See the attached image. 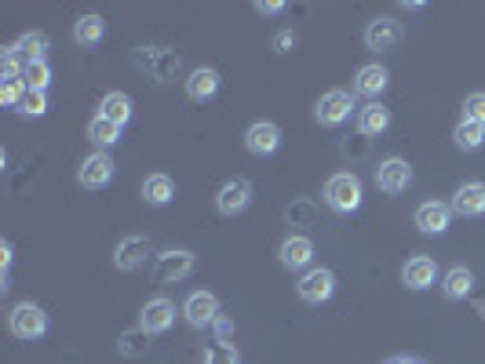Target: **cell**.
Masks as SVG:
<instances>
[{
  "mask_svg": "<svg viewBox=\"0 0 485 364\" xmlns=\"http://www.w3.org/2000/svg\"><path fill=\"white\" fill-rule=\"evenodd\" d=\"M361 179L354 172H336L329 182H325V204L336 212V215H351L361 208Z\"/></svg>",
  "mask_w": 485,
  "mask_h": 364,
  "instance_id": "6da1fadb",
  "label": "cell"
},
{
  "mask_svg": "<svg viewBox=\"0 0 485 364\" xmlns=\"http://www.w3.org/2000/svg\"><path fill=\"white\" fill-rule=\"evenodd\" d=\"M8 324H12V335L30 342V339H41L48 331V313L37 306V302H19L12 313H8Z\"/></svg>",
  "mask_w": 485,
  "mask_h": 364,
  "instance_id": "7a4b0ae2",
  "label": "cell"
},
{
  "mask_svg": "<svg viewBox=\"0 0 485 364\" xmlns=\"http://www.w3.org/2000/svg\"><path fill=\"white\" fill-rule=\"evenodd\" d=\"M351 110H358V106H354V99H351V92L332 88V92H325V95L318 99L314 117H318L325 128H340L343 121H351Z\"/></svg>",
  "mask_w": 485,
  "mask_h": 364,
  "instance_id": "3957f363",
  "label": "cell"
},
{
  "mask_svg": "<svg viewBox=\"0 0 485 364\" xmlns=\"http://www.w3.org/2000/svg\"><path fill=\"white\" fill-rule=\"evenodd\" d=\"M193 266H197L193 251H186V248H172V251H161V255H157V262H153V277H157L161 284L186 280V277L193 273Z\"/></svg>",
  "mask_w": 485,
  "mask_h": 364,
  "instance_id": "277c9868",
  "label": "cell"
},
{
  "mask_svg": "<svg viewBox=\"0 0 485 364\" xmlns=\"http://www.w3.org/2000/svg\"><path fill=\"white\" fill-rule=\"evenodd\" d=\"M296 291H300V299H303V302L322 306V302H325V299H332V291H336V273H332V270H325V266H314V270H307V273L300 277Z\"/></svg>",
  "mask_w": 485,
  "mask_h": 364,
  "instance_id": "5b68a950",
  "label": "cell"
},
{
  "mask_svg": "<svg viewBox=\"0 0 485 364\" xmlns=\"http://www.w3.org/2000/svg\"><path fill=\"white\" fill-rule=\"evenodd\" d=\"M252 204V182L249 179H230V182H223L219 186V193H215V208H219V215H241Z\"/></svg>",
  "mask_w": 485,
  "mask_h": 364,
  "instance_id": "8992f818",
  "label": "cell"
},
{
  "mask_svg": "<svg viewBox=\"0 0 485 364\" xmlns=\"http://www.w3.org/2000/svg\"><path fill=\"white\" fill-rule=\"evenodd\" d=\"M110 179H114V157L106 150L88 153L81 161V168H77V182L84 190H103V186H110Z\"/></svg>",
  "mask_w": 485,
  "mask_h": 364,
  "instance_id": "52a82bcc",
  "label": "cell"
},
{
  "mask_svg": "<svg viewBox=\"0 0 485 364\" xmlns=\"http://www.w3.org/2000/svg\"><path fill=\"white\" fill-rule=\"evenodd\" d=\"M376 186H380L383 193H391V197L405 193V190L412 186V168H409V161H401V157L380 161V168H376Z\"/></svg>",
  "mask_w": 485,
  "mask_h": 364,
  "instance_id": "ba28073f",
  "label": "cell"
},
{
  "mask_svg": "<svg viewBox=\"0 0 485 364\" xmlns=\"http://www.w3.org/2000/svg\"><path fill=\"white\" fill-rule=\"evenodd\" d=\"M183 317L190 328H212L219 320V299L212 291H190L183 302Z\"/></svg>",
  "mask_w": 485,
  "mask_h": 364,
  "instance_id": "9c48e42d",
  "label": "cell"
},
{
  "mask_svg": "<svg viewBox=\"0 0 485 364\" xmlns=\"http://www.w3.org/2000/svg\"><path fill=\"white\" fill-rule=\"evenodd\" d=\"M401 44V23L391 15H380L365 26V48L369 52H394Z\"/></svg>",
  "mask_w": 485,
  "mask_h": 364,
  "instance_id": "30bf717a",
  "label": "cell"
},
{
  "mask_svg": "<svg viewBox=\"0 0 485 364\" xmlns=\"http://www.w3.org/2000/svg\"><path fill=\"white\" fill-rule=\"evenodd\" d=\"M245 146H249L252 157H271V153L282 150V128L274 121H256L245 132Z\"/></svg>",
  "mask_w": 485,
  "mask_h": 364,
  "instance_id": "8fae6325",
  "label": "cell"
},
{
  "mask_svg": "<svg viewBox=\"0 0 485 364\" xmlns=\"http://www.w3.org/2000/svg\"><path fill=\"white\" fill-rule=\"evenodd\" d=\"M135 66L146 70L153 81H168L179 70V55L175 52H164V48H139L135 52Z\"/></svg>",
  "mask_w": 485,
  "mask_h": 364,
  "instance_id": "7c38bea8",
  "label": "cell"
},
{
  "mask_svg": "<svg viewBox=\"0 0 485 364\" xmlns=\"http://www.w3.org/2000/svg\"><path fill=\"white\" fill-rule=\"evenodd\" d=\"M172 324H175V302H172V299H150V302L143 306L139 328H143L146 335H164Z\"/></svg>",
  "mask_w": 485,
  "mask_h": 364,
  "instance_id": "4fadbf2b",
  "label": "cell"
},
{
  "mask_svg": "<svg viewBox=\"0 0 485 364\" xmlns=\"http://www.w3.org/2000/svg\"><path fill=\"white\" fill-rule=\"evenodd\" d=\"M449 208H452V215H463V219L485 215V182H463V186H456Z\"/></svg>",
  "mask_w": 485,
  "mask_h": 364,
  "instance_id": "5bb4252c",
  "label": "cell"
},
{
  "mask_svg": "<svg viewBox=\"0 0 485 364\" xmlns=\"http://www.w3.org/2000/svg\"><path fill=\"white\" fill-rule=\"evenodd\" d=\"M449 222H452V208L441 204V201H423V204L416 208V226H420V233H427V237H441V233L449 230Z\"/></svg>",
  "mask_w": 485,
  "mask_h": 364,
  "instance_id": "9a60e30c",
  "label": "cell"
},
{
  "mask_svg": "<svg viewBox=\"0 0 485 364\" xmlns=\"http://www.w3.org/2000/svg\"><path fill=\"white\" fill-rule=\"evenodd\" d=\"M387 84H391V74H387L380 63L361 66V70H358V77H354V92H358V95H365L369 103H380V95L387 92Z\"/></svg>",
  "mask_w": 485,
  "mask_h": 364,
  "instance_id": "2e32d148",
  "label": "cell"
},
{
  "mask_svg": "<svg viewBox=\"0 0 485 364\" xmlns=\"http://www.w3.org/2000/svg\"><path fill=\"white\" fill-rule=\"evenodd\" d=\"M278 259L285 270H307L314 262V241L311 237H289V241H282Z\"/></svg>",
  "mask_w": 485,
  "mask_h": 364,
  "instance_id": "e0dca14e",
  "label": "cell"
},
{
  "mask_svg": "<svg viewBox=\"0 0 485 364\" xmlns=\"http://www.w3.org/2000/svg\"><path fill=\"white\" fill-rule=\"evenodd\" d=\"M434 277H438V266H434L431 255H412V259L405 262V270H401V280H405V288H412V291H427V288L434 284Z\"/></svg>",
  "mask_w": 485,
  "mask_h": 364,
  "instance_id": "ac0fdd59",
  "label": "cell"
},
{
  "mask_svg": "<svg viewBox=\"0 0 485 364\" xmlns=\"http://www.w3.org/2000/svg\"><path fill=\"white\" fill-rule=\"evenodd\" d=\"M387 128H391V110H387L383 103H365V106L358 110V135L376 139V135H383Z\"/></svg>",
  "mask_w": 485,
  "mask_h": 364,
  "instance_id": "d6986e66",
  "label": "cell"
},
{
  "mask_svg": "<svg viewBox=\"0 0 485 364\" xmlns=\"http://www.w3.org/2000/svg\"><path fill=\"white\" fill-rule=\"evenodd\" d=\"M146 251H150V241L139 237V233H132V237H124V241L117 244L114 266H117V270H139V266L146 262Z\"/></svg>",
  "mask_w": 485,
  "mask_h": 364,
  "instance_id": "ffe728a7",
  "label": "cell"
},
{
  "mask_svg": "<svg viewBox=\"0 0 485 364\" xmlns=\"http://www.w3.org/2000/svg\"><path fill=\"white\" fill-rule=\"evenodd\" d=\"M215 92H219V74H215L212 66H197V70L186 77V95H190L193 103H208Z\"/></svg>",
  "mask_w": 485,
  "mask_h": 364,
  "instance_id": "44dd1931",
  "label": "cell"
},
{
  "mask_svg": "<svg viewBox=\"0 0 485 364\" xmlns=\"http://www.w3.org/2000/svg\"><path fill=\"white\" fill-rule=\"evenodd\" d=\"M172 197H175V182H172V175H164V172L146 175V182H143V201H146V204L164 208Z\"/></svg>",
  "mask_w": 485,
  "mask_h": 364,
  "instance_id": "7402d4cb",
  "label": "cell"
},
{
  "mask_svg": "<svg viewBox=\"0 0 485 364\" xmlns=\"http://www.w3.org/2000/svg\"><path fill=\"white\" fill-rule=\"evenodd\" d=\"M132 99L124 95V92H110V95H103V103H99V117H106V121H114V124H128L132 121Z\"/></svg>",
  "mask_w": 485,
  "mask_h": 364,
  "instance_id": "603a6c76",
  "label": "cell"
},
{
  "mask_svg": "<svg viewBox=\"0 0 485 364\" xmlns=\"http://www.w3.org/2000/svg\"><path fill=\"white\" fill-rule=\"evenodd\" d=\"M103 34H106V23H103V15H81V19L74 23V41H77L81 48H92V44H99V41H103Z\"/></svg>",
  "mask_w": 485,
  "mask_h": 364,
  "instance_id": "cb8c5ba5",
  "label": "cell"
},
{
  "mask_svg": "<svg viewBox=\"0 0 485 364\" xmlns=\"http://www.w3.org/2000/svg\"><path fill=\"white\" fill-rule=\"evenodd\" d=\"M441 291H445L449 299H467V295L474 291V273H470L467 266H452V270L445 273V280H441Z\"/></svg>",
  "mask_w": 485,
  "mask_h": 364,
  "instance_id": "d4e9b609",
  "label": "cell"
},
{
  "mask_svg": "<svg viewBox=\"0 0 485 364\" xmlns=\"http://www.w3.org/2000/svg\"><path fill=\"white\" fill-rule=\"evenodd\" d=\"M88 139L95 143V146H117L121 143V124H114V121H106V117H92V124H88Z\"/></svg>",
  "mask_w": 485,
  "mask_h": 364,
  "instance_id": "484cf974",
  "label": "cell"
},
{
  "mask_svg": "<svg viewBox=\"0 0 485 364\" xmlns=\"http://www.w3.org/2000/svg\"><path fill=\"white\" fill-rule=\"evenodd\" d=\"M452 143L460 150H481L485 146V124H474V121H460L452 128Z\"/></svg>",
  "mask_w": 485,
  "mask_h": 364,
  "instance_id": "4316f807",
  "label": "cell"
},
{
  "mask_svg": "<svg viewBox=\"0 0 485 364\" xmlns=\"http://www.w3.org/2000/svg\"><path fill=\"white\" fill-rule=\"evenodd\" d=\"M23 84H26V92H48V84H52V63H48V59L26 63V70H23Z\"/></svg>",
  "mask_w": 485,
  "mask_h": 364,
  "instance_id": "83f0119b",
  "label": "cell"
},
{
  "mask_svg": "<svg viewBox=\"0 0 485 364\" xmlns=\"http://www.w3.org/2000/svg\"><path fill=\"white\" fill-rule=\"evenodd\" d=\"M12 48L23 55V63H37V59H45V52H48V37H45V34H23L19 44H12Z\"/></svg>",
  "mask_w": 485,
  "mask_h": 364,
  "instance_id": "f1b7e54d",
  "label": "cell"
},
{
  "mask_svg": "<svg viewBox=\"0 0 485 364\" xmlns=\"http://www.w3.org/2000/svg\"><path fill=\"white\" fill-rule=\"evenodd\" d=\"M23 117H45L48 113V92H26L23 103L15 106Z\"/></svg>",
  "mask_w": 485,
  "mask_h": 364,
  "instance_id": "f546056e",
  "label": "cell"
},
{
  "mask_svg": "<svg viewBox=\"0 0 485 364\" xmlns=\"http://www.w3.org/2000/svg\"><path fill=\"white\" fill-rule=\"evenodd\" d=\"M463 121L485 124V92H470V95L463 99Z\"/></svg>",
  "mask_w": 485,
  "mask_h": 364,
  "instance_id": "4dcf8cb0",
  "label": "cell"
},
{
  "mask_svg": "<svg viewBox=\"0 0 485 364\" xmlns=\"http://www.w3.org/2000/svg\"><path fill=\"white\" fill-rule=\"evenodd\" d=\"M204 364H241V357H237V349H233V346L215 342V346L204 353Z\"/></svg>",
  "mask_w": 485,
  "mask_h": 364,
  "instance_id": "1f68e13d",
  "label": "cell"
},
{
  "mask_svg": "<svg viewBox=\"0 0 485 364\" xmlns=\"http://www.w3.org/2000/svg\"><path fill=\"white\" fill-rule=\"evenodd\" d=\"M23 95H26V84L23 81H5V88H0V103L12 106V110L23 103Z\"/></svg>",
  "mask_w": 485,
  "mask_h": 364,
  "instance_id": "d6a6232c",
  "label": "cell"
},
{
  "mask_svg": "<svg viewBox=\"0 0 485 364\" xmlns=\"http://www.w3.org/2000/svg\"><path fill=\"white\" fill-rule=\"evenodd\" d=\"M271 48H274L278 55H289V52L296 48V34H292V30H282V34H274V41H271Z\"/></svg>",
  "mask_w": 485,
  "mask_h": 364,
  "instance_id": "836d02e7",
  "label": "cell"
},
{
  "mask_svg": "<svg viewBox=\"0 0 485 364\" xmlns=\"http://www.w3.org/2000/svg\"><path fill=\"white\" fill-rule=\"evenodd\" d=\"M256 12H260V15H282L285 5H282V0H267V5H256Z\"/></svg>",
  "mask_w": 485,
  "mask_h": 364,
  "instance_id": "e575fe53",
  "label": "cell"
},
{
  "mask_svg": "<svg viewBox=\"0 0 485 364\" xmlns=\"http://www.w3.org/2000/svg\"><path fill=\"white\" fill-rule=\"evenodd\" d=\"M212 328H215V335H219V342H226V339H230V331H233V324H230L226 317H219V320H215Z\"/></svg>",
  "mask_w": 485,
  "mask_h": 364,
  "instance_id": "d590c367",
  "label": "cell"
},
{
  "mask_svg": "<svg viewBox=\"0 0 485 364\" xmlns=\"http://www.w3.org/2000/svg\"><path fill=\"white\" fill-rule=\"evenodd\" d=\"M8 262H12V244H8V241H0V266L8 270Z\"/></svg>",
  "mask_w": 485,
  "mask_h": 364,
  "instance_id": "8d00e7d4",
  "label": "cell"
}]
</instances>
